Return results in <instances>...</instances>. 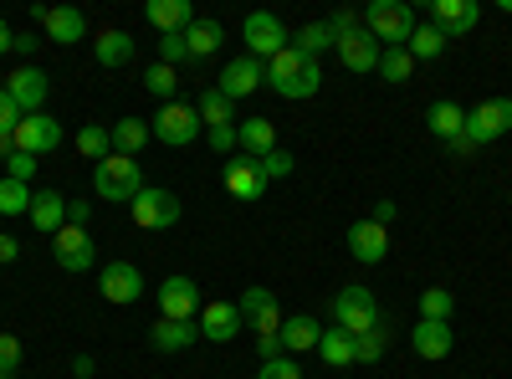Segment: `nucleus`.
Wrapping results in <instances>:
<instances>
[{
    "label": "nucleus",
    "instance_id": "nucleus-1",
    "mask_svg": "<svg viewBox=\"0 0 512 379\" xmlns=\"http://www.w3.org/2000/svg\"><path fill=\"white\" fill-rule=\"evenodd\" d=\"M267 88H272L277 98H287V103H303V98H313V93L323 88V67H318L313 57H303L297 47H282V52L267 62Z\"/></svg>",
    "mask_w": 512,
    "mask_h": 379
},
{
    "label": "nucleus",
    "instance_id": "nucleus-2",
    "mask_svg": "<svg viewBox=\"0 0 512 379\" xmlns=\"http://www.w3.org/2000/svg\"><path fill=\"white\" fill-rule=\"evenodd\" d=\"M139 190H144V170H139V159H128V154H108L98 170H93V195H98V200L134 205Z\"/></svg>",
    "mask_w": 512,
    "mask_h": 379
},
{
    "label": "nucleus",
    "instance_id": "nucleus-3",
    "mask_svg": "<svg viewBox=\"0 0 512 379\" xmlns=\"http://www.w3.org/2000/svg\"><path fill=\"white\" fill-rule=\"evenodd\" d=\"M333 328H344L349 339H359V333L379 328V303H374V292L349 282V287H338L333 292Z\"/></svg>",
    "mask_w": 512,
    "mask_h": 379
},
{
    "label": "nucleus",
    "instance_id": "nucleus-4",
    "mask_svg": "<svg viewBox=\"0 0 512 379\" xmlns=\"http://www.w3.org/2000/svg\"><path fill=\"white\" fill-rule=\"evenodd\" d=\"M364 31L379 41V47H405L410 31H415V11L405 0H374L364 11Z\"/></svg>",
    "mask_w": 512,
    "mask_h": 379
},
{
    "label": "nucleus",
    "instance_id": "nucleus-5",
    "mask_svg": "<svg viewBox=\"0 0 512 379\" xmlns=\"http://www.w3.org/2000/svg\"><path fill=\"white\" fill-rule=\"evenodd\" d=\"M154 139L159 144H169V149H185V144H195L200 134H205V123H200V113H195V103H164L159 113H154Z\"/></svg>",
    "mask_w": 512,
    "mask_h": 379
},
{
    "label": "nucleus",
    "instance_id": "nucleus-6",
    "mask_svg": "<svg viewBox=\"0 0 512 379\" xmlns=\"http://www.w3.org/2000/svg\"><path fill=\"white\" fill-rule=\"evenodd\" d=\"M241 41H246V57H256V62H272L282 47H292L287 26H282L272 11H251V16L241 21Z\"/></svg>",
    "mask_w": 512,
    "mask_h": 379
},
{
    "label": "nucleus",
    "instance_id": "nucleus-7",
    "mask_svg": "<svg viewBox=\"0 0 512 379\" xmlns=\"http://www.w3.org/2000/svg\"><path fill=\"white\" fill-rule=\"evenodd\" d=\"M180 221V195L175 190H159V185H144L134 195V226L139 231H169Z\"/></svg>",
    "mask_w": 512,
    "mask_h": 379
},
{
    "label": "nucleus",
    "instance_id": "nucleus-8",
    "mask_svg": "<svg viewBox=\"0 0 512 379\" xmlns=\"http://www.w3.org/2000/svg\"><path fill=\"white\" fill-rule=\"evenodd\" d=\"M502 134H512V98H487V103H477L472 113H466V139H472L477 149L497 144Z\"/></svg>",
    "mask_w": 512,
    "mask_h": 379
},
{
    "label": "nucleus",
    "instance_id": "nucleus-9",
    "mask_svg": "<svg viewBox=\"0 0 512 379\" xmlns=\"http://www.w3.org/2000/svg\"><path fill=\"white\" fill-rule=\"evenodd\" d=\"M36 26H41V41H57V47H72V41H88V16L77 6H36L31 11Z\"/></svg>",
    "mask_w": 512,
    "mask_h": 379
},
{
    "label": "nucleus",
    "instance_id": "nucleus-10",
    "mask_svg": "<svg viewBox=\"0 0 512 379\" xmlns=\"http://www.w3.org/2000/svg\"><path fill=\"white\" fill-rule=\"evenodd\" d=\"M236 308H241V323L256 328V339H267V333H282V303H277V292H272V287H246Z\"/></svg>",
    "mask_w": 512,
    "mask_h": 379
},
{
    "label": "nucleus",
    "instance_id": "nucleus-11",
    "mask_svg": "<svg viewBox=\"0 0 512 379\" xmlns=\"http://www.w3.org/2000/svg\"><path fill=\"white\" fill-rule=\"evenodd\" d=\"M62 139H67V134H62V123H57L52 113H31V118H21V129H16V149L31 154V159L57 154Z\"/></svg>",
    "mask_w": 512,
    "mask_h": 379
},
{
    "label": "nucleus",
    "instance_id": "nucleus-12",
    "mask_svg": "<svg viewBox=\"0 0 512 379\" xmlns=\"http://www.w3.org/2000/svg\"><path fill=\"white\" fill-rule=\"evenodd\" d=\"M200 287L190 277H164L159 282V318H175V323H195L200 313Z\"/></svg>",
    "mask_w": 512,
    "mask_h": 379
},
{
    "label": "nucleus",
    "instance_id": "nucleus-13",
    "mask_svg": "<svg viewBox=\"0 0 512 379\" xmlns=\"http://www.w3.org/2000/svg\"><path fill=\"white\" fill-rule=\"evenodd\" d=\"M52 257L62 272H88L93 267V231L88 226H62L52 236Z\"/></svg>",
    "mask_w": 512,
    "mask_h": 379
},
{
    "label": "nucleus",
    "instance_id": "nucleus-14",
    "mask_svg": "<svg viewBox=\"0 0 512 379\" xmlns=\"http://www.w3.org/2000/svg\"><path fill=\"white\" fill-rule=\"evenodd\" d=\"M98 287H103V298H108V303L128 308V303H139V298H144V272H139L134 262H108V267L98 272Z\"/></svg>",
    "mask_w": 512,
    "mask_h": 379
},
{
    "label": "nucleus",
    "instance_id": "nucleus-15",
    "mask_svg": "<svg viewBox=\"0 0 512 379\" xmlns=\"http://www.w3.org/2000/svg\"><path fill=\"white\" fill-rule=\"evenodd\" d=\"M477 21H482V6H477V0H431V26H436L446 41L466 36Z\"/></svg>",
    "mask_w": 512,
    "mask_h": 379
},
{
    "label": "nucleus",
    "instance_id": "nucleus-16",
    "mask_svg": "<svg viewBox=\"0 0 512 379\" xmlns=\"http://www.w3.org/2000/svg\"><path fill=\"white\" fill-rule=\"evenodd\" d=\"M216 88H221L231 103L251 98L256 88H267V62H256V57H236V62H226V72H221Z\"/></svg>",
    "mask_w": 512,
    "mask_h": 379
},
{
    "label": "nucleus",
    "instance_id": "nucleus-17",
    "mask_svg": "<svg viewBox=\"0 0 512 379\" xmlns=\"http://www.w3.org/2000/svg\"><path fill=\"white\" fill-rule=\"evenodd\" d=\"M6 93H11V103L31 118V113H41V103H47L52 77L41 72V67H16V72H11V82H6Z\"/></svg>",
    "mask_w": 512,
    "mask_h": 379
},
{
    "label": "nucleus",
    "instance_id": "nucleus-18",
    "mask_svg": "<svg viewBox=\"0 0 512 379\" xmlns=\"http://www.w3.org/2000/svg\"><path fill=\"white\" fill-rule=\"evenodd\" d=\"M267 175H262V159H251V154H236L231 164H226V190L236 195V200H262L267 195Z\"/></svg>",
    "mask_w": 512,
    "mask_h": 379
},
{
    "label": "nucleus",
    "instance_id": "nucleus-19",
    "mask_svg": "<svg viewBox=\"0 0 512 379\" xmlns=\"http://www.w3.org/2000/svg\"><path fill=\"white\" fill-rule=\"evenodd\" d=\"M195 323H200V339H210V344H231L236 333L246 328V323H241V308H236V303H205Z\"/></svg>",
    "mask_w": 512,
    "mask_h": 379
},
{
    "label": "nucleus",
    "instance_id": "nucleus-20",
    "mask_svg": "<svg viewBox=\"0 0 512 379\" xmlns=\"http://www.w3.org/2000/svg\"><path fill=\"white\" fill-rule=\"evenodd\" d=\"M349 251H354V262L379 267L384 257H390V231L374 226V221H354V226H349Z\"/></svg>",
    "mask_w": 512,
    "mask_h": 379
},
{
    "label": "nucleus",
    "instance_id": "nucleus-21",
    "mask_svg": "<svg viewBox=\"0 0 512 379\" xmlns=\"http://www.w3.org/2000/svg\"><path fill=\"white\" fill-rule=\"evenodd\" d=\"M333 52H338V62H344L349 72H374L384 47H379V41L359 26V31H349V36H338V47H333Z\"/></svg>",
    "mask_w": 512,
    "mask_h": 379
},
{
    "label": "nucleus",
    "instance_id": "nucleus-22",
    "mask_svg": "<svg viewBox=\"0 0 512 379\" xmlns=\"http://www.w3.org/2000/svg\"><path fill=\"white\" fill-rule=\"evenodd\" d=\"M236 149L251 159H267L277 149V123L272 118H241L236 123Z\"/></svg>",
    "mask_w": 512,
    "mask_h": 379
},
{
    "label": "nucleus",
    "instance_id": "nucleus-23",
    "mask_svg": "<svg viewBox=\"0 0 512 379\" xmlns=\"http://www.w3.org/2000/svg\"><path fill=\"white\" fill-rule=\"evenodd\" d=\"M149 344L159 354H185L190 344H200V323H175V318H159L149 328Z\"/></svg>",
    "mask_w": 512,
    "mask_h": 379
},
{
    "label": "nucleus",
    "instance_id": "nucleus-24",
    "mask_svg": "<svg viewBox=\"0 0 512 379\" xmlns=\"http://www.w3.org/2000/svg\"><path fill=\"white\" fill-rule=\"evenodd\" d=\"M410 344H415V354H420V359H446V354H451V344H456V333H451V323L420 318V323H415V333H410Z\"/></svg>",
    "mask_w": 512,
    "mask_h": 379
},
{
    "label": "nucleus",
    "instance_id": "nucleus-25",
    "mask_svg": "<svg viewBox=\"0 0 512 379\" xmlns=\"http://www.w3.org/2000/svg\"><path fill=\"white\" fill-rule=\"evenodd\" d=\"M144 16H149V26H159V36L195 26V6H190V0H149Z\"/></svg>",
    "mask_w": 512,
    "mask_h": 379
},
{
    "label": "nucleus",
    "instance_id": "nucleus-26",
    "mask_svg": "<svg viewBox=\"0 0 512 379\" xmlns=\"http://www.w3.org/2000/svg\"><path fill=\"white\" fill-rule=\"evenodd\" d=\"M31 226H36L41 236H57V231L67 226V195H57V190L31 195Z\"/></svg>",
    "mask_w": 512,
    "mask_h": 379
},
{
    "label": "nucleus",
    "instance_id": "nucleus-27",
    "mask_svg": "<svg viewBox=\"0 0 512 379\" xmlns=\"http://www.w3.org/2000/svg\"><path fill=\"white\" fill-rule=\"evenodd\" d=\"M318 339H323V323H318V318H308V313L282 318V349H287L292 359L308 354V349H318Z\"/></svg>",
    "mask_w": 512,
    "mask_h": 379
},
{
    "label": "nucleus",
    "instance_id": "nucleus-28",
    "mask_svg": "<svg viewBox=\"0 0 512 379\" xmlns=\"http://www.w3.org/2000/svg\"><path fill=\"white\" fill-rule=\"evenodd\" d=\"M425 123H431V134H436L441 144H451V139H461V134H466V113H461L451 98H441V103L425 108Z\"/></svg>",
    "mask_w": 512,
    "mask_h": 379
},
{
    "label": "nucleus",
    "instance_id": "nucleus-29",
    "mask_svg": "<svg viewBox=\"0 0 512 379\" xmlns=\"http://www.w3.org/2000/svg\"><path fill=\"white\" fill-rule=\"evenodd\" d=\"M195 113H200L205 129H236V103H231L221 88H205L200 103H195Z\"/></svg>",
    "mask_w": 512,
    "mask_h": 379
},
{
    "label": "nucleus",
    "instance_id": "nucleus-30",
    "mask_svg": "<svg viewBox=\"0 0 512 379\" xmlns=\"http://www.w3.org/2000/svg\"><path fill=\"white\" fill-rule=\"evenodd\" d=\"M108 134H113V154H128V159H139V149L154 139V129L144 118H118Z\"/></svg>",
    "mask_w": 512,
    "mask_h": 379
},
{
    "label": "nucleus",
    "instance_id": "nucleus-31",
    "mask_svg": "<svg viewBox=\"0 0 512 379\" xmlns=\"http://www.w3.org/2000/svg\"><path fill=\"white\" fill-rule=\"evenodd\" d=\"M221 41H226L221 21H200V16H195V26L185 31V47H190V62H200V57H216V52H221Z\"/></svg>",
    "mask_w": 512,
    "mask_h": 379
},
{
    "label": "nucleus",
    "instance_id": "nucleus-32",
    "mask_svg": "<svg viewBox=\"0 0 512 379\" xmlns=\"http://www.w3.org/2000/svg\"><path fill=\"white\" fill-rule=\"evenodd\" d=\"M93 57H98V67L134 62V36H128V31H103V36L93 41Z\"/></svg>",
    "mask_w": 512,
    "mask_h": 379
},
{
    "label": "nucleus",
    "instance_id": "nucleus-33",
    "mask_svg": "<svg viewBox=\"0 0 512 379\" xmlns=\"http://www.w3.org/2000/svg\"><path fill=\"white\" fill-rule=\"evenodd\" d=\"M318 359L328 369H349L354 364V339L344 328H323V339H318Z\"/></svg>",
    "mask_w": 512,
    "mask_h": 379
},
{
    "label": "nucleus",
    "instance_id": "nucleus-34",
    "mask_svg": "<svg viewBox=\"0 0 512 379\" xmlns=\"http://www.w3.org/2000/svg\"><path fill=\"white\" fill-rule=\"evenodd\" d=\"M405 52H410L415 62H436V57L446 52V36H441L431 21H425V26L415 21V31H410V41H405Z\"/></svg>",
    "mask_w": 512,
    "mask_h": 379
},
{
    "label": "nucleus",
    "instance_id": "nucleus-35",
    "mask_svg": "<svg viewBox=\"0 0 512 379\" xmlns=\"http://www.w3.org/2000/svg\"><path fill=\"white\" fill-rule=\"evenodd\" d=\"M338 47V36L328 31V21H313V26H303V31H297V52H303V57H323V52H333Z\"/></svg>",
    "mask_w": 512,
    "mask_h": 379
},
{
    "label": "nucleus",
    "instance_id": "nucleus-36",
    "mask_svg": "<svg viewBox=\"0 0 512 379\" xmlns=\"http://www.w3.org/2000/svg\"><path fill=\"white\" fill-rule=\"evenodd\" d=\"M374 72H379L384 82H410V72H415V57H410L405 47H384Z\"/></svg>",
    "mask_w": 512,
    "mask_h": 379
},
{
    "label": "nucleus",
    "instance_id": "nucleus-37",
    "mask_svg": "<svg viewBox=\"0 0 512 379\" xmlns=\"http://www.w3.org/2000/svg\"><path fill=\"white\" fill-rule=\"evenodd\" d=\"M77 154H88L93 164H103V159L113 154V134L103 129V123H88V129L77 134Z\"/></svg>",
    "mask_w": 512,
    "mask_h": 379
},
{
    "label": "nucleus",
    "instance_id": "nucleus-38",
    "mask_svg": "<svg viewBox=\"0 0 512 379\" xmlns=\"http://www.w3.org/2000/svg\"><path fill=\"white\" fill-rule=\"evenodd\" d=\"M384 349H390V333H384V323H379V328H369V333L354 339V364H379Z\"/></svg>",
    "mask_w": 512,
    "mask_h": 379
},
{
    "label": "nucleus",
    "instance_id": "nucleus-39",
    "mask_svg": "<svg viewBox=\"0 0 512 379\" xmlns=\"http://www.w3.org/2000/svg\"><path fill=\"white\" fill-rule=\"evenodd\" d=\"M0 216H31V190L21 180H0Z\"/></svg>",
    "mask_w": 512,
    "mask_h": 379
},
{
    "label": "nucleus",
    "instance_id": "nucleus-40",
    "mask_svg": "<svg viewBox=\"0 0 512 379\" xmlns=\"http://www.w3.org/2000/svg\"><path fill=\"white\" fill-rule=\"evenodd\" d=\"M451 308H456V298L446 287H425L420 292V318H436V323H451Z\"/></svg>",
    "mask_w": 512,
    "mask_h": 379
},
{
    "label": "nucleus",
    "instance_id": "nucleus-41",
    "mask_svg": "<svg viewBox=\"0 0 512 379\" xmlns=\"http://www.w3.org/2000/svg\"><path fill=\"white\" fill-rule=\"evenodd\" d=\"M144 88L159 98V103H175V67H164V62H154L149 72H144Z\"/></svg>",
    "mask_w": 512,
    "mask_h": 379
},
{
    "label": "nucleus",
    "instance_id": "nucleus-42",
    "mask_svg": "<svg viewBox=\"0 0 512 379\" xmlns=\"http://www.w3.org/2000/svg\"><path fill=\"white\" fill-rule=\"evenodd\" d=\"M159 62H164V67H180V62H190L185 31H169V36H159Z\"/></svg>",
    "mask_w": 512,
    "mask_h": 379
},
{
    "label": "nucleus",
    "instance_id": "nucleus-43",
    "mask_svg": "<svg viewBox=\"0 0 512 379\" xmlns=\"http://www.w3.org/2000/svg\"><path fill=\"white\" fill-rule=\"evenodd\" d=\"M292 170H297V159H292V154H287L282 144H277V149H272V154L262 159V175H267V180H287Z\"/></svg>",
    "mask_w": 512,
    "mask_h": 379
},
{
    "label": "nucleus",
    "instance_id": "nucleus-44",
    "mask_svg": "<svg viewBox=\"0 0 512 379\" xmlns=\"http://www.w3.org/2000/svg\"><path fill=\"white\" fill-rule=\"evenodd\" d=\"M256 379H303V369H297L292 354H282V359H272V364H256Z\"/></svg>",
    "mask_w": 512,
    "mask_h": 379
},
{
    "label": "nucleus",
    "instance_id": "nucleus-45",
    "mask_svg": "<svg viewBox=\"0 0 512 379\" xmlns=\"http://www.w3.org/2000/svg\"><path fill=\"white\" fill-rule=\"evenodd\" d=\"M0 369H6V374L21 369V339H16V333H0Z\"/></svg>",
    "mask_w": 512,
    "mask_h": 379
},
{
    "label": "nucleus",
    "instance_id": "nucleus-46",
    "mask_svg": "<svg viewBox=\"0 0 512 379\" xmlns=\"http://www.w3.org/2000/svg\"><path fill=\"white\" fill-rule=\"evenodd\" d=\"M21 118H26V113L11 103V93H6V88H0V134H16V129H21Z\"/></svg>",
    "mask_w": 512,
    "mask_h": 379
},
{
    "label": "nucleus",
    "instance_id": "nucleus-47",
    "mask_svg": "<svg viewBox=\"0 0 512 379\" xmlns=\"http://www.w3.org/2000/svg\"><path fill=\"white\" fill-rule=\"evenodd\" d=\"M6 175H11V180H21V185H26V180H31V175H36V159H31V154H21V149H16V154H11V159H6Z\"/></svg>",
    "mask_w": 512,
    "mask_h": 379
},
{
    "label": "nucleus",
    "instance_id": "nucleus-48",
    "mask_svg": "<svg viewBox=\"0 0 512 379\" xmlns=\"http://www.w3.org/2000/svg\"><path fill=\"white\" fill-rule=\"evenodd\" d=\"M359 26H364L359 11H333V16H328V31H333V36H349V31H359Z\"/></svg>",
    "mask_w": 512,
    "mask_h": 379
},
{
    "label": "nucleus",
    "instance_id": "nucleus-49",
    "mask_svg": "<svg viewBox=\"0 0 512 379\" xmlns=\"http://www.w3.org/2000/svg\"><path fill=\"white\" fill-rule=\"evenodd\" d=\"M256 354H262V364L282 359V354H287V349H282V333H267V339H256Z\"/></svg>",
    "mask_w": 512,
    "mask_h": 379
},
{
    "label": "nucleus",
    "instance_id": "nucleus-50",
    "mask_svg": "<svg viewBox=\"0 0 512 379\" xmlns=\"http://www.w3.org/2000/svg\"><path fill=\"white\" fill-rule=\"evenodd\" d=\"M93 221V200H67V226H88Z\"/></svg>",
    "mask_w": 512,
    "mask_h": 379
},
{
    "label": "nucleus",
    "instance_id": "nucleus-51",
    "mask_svg": "<svg viewBox=\"0 0 512 379\" xmlns=\"http://www.w3.org/2000/svg\"><path fill=\"white\" fill-rule=\"evenodd\" d=\"M205 139H210V149H216V154H231L236 149V129H205Z\"/></svg>",
    "mask_w": 512,
    "mask_h": 379
},
{
    "label": "nucleus",
    "instance_id": "nucleus-52",
    "mask_svg": "<svg viewBox=\"0 0 512 379\" xmlns=\"http://www.w3.org/2000/svg\"><path fill=\"white\" fill-rule=\"evenodd\" d=\"M21 257V241L11 236V231H0V267H6V262H16Z\"/></svg>",
    "mask_w": 512,
    "mask_h": 379
},
{
    "label": "nucleus",
    "instance_id": "nucleus-53",
    "mask_svg": "<svg viewBox=\"0 0 512 379\" xmlns=\"http://www.w3.org/2000/svg\"><path fill=\"white\" fill-rule=\"evenodd\" d=\"M36 47H41V36H36V31H16V47H11V52H21V57H31Z\"/></svg>",
    "mask_w": 512,
    "mask_h": 379
},
{
    "label": "nucleus",
    "instance_id": "nucleus-54",
    "mask_svg": "<svg viewBox=\"0 0 512 379\" xmlns=\"http://www.w3.org/2000/svg\"><path fill=\"white\" fill-rule=\"evenodd\" d=\"M395 210H400L395 200H379V205H374V216H369V221H374V226H390V221H395Z\"/></svg>",
    "mask_w": 512,
    "mask_h": 379
},
{
    "label": "nucleus",
    "instance_id": "nucleus-55",
    "mask_svg": "<svg viewBox=\"0 0 512 379\" xmlns=\"http://www.w3.org/2000/svg\"><path fill=\"white\" fill-rule=\"evenodd\" d=\"M93 369H98L93 354H77V359H72V379H93Z\"/></svg>",
    "mask_w": 512,
    "mask_h": 379
},
{
    "label": "nucleus",
    "instance_id": "nucleus-56",
    "mask_svg": "<svg viewBox=\"0 0 512 379\" xmlns=\"http://www.w3.org/2000/svg\"><path fill=\"white\" fill-rule=\"evenodd\" d=\"M446 149H451V154H456V159H466V154H477V144H472V139H466V134H461V139H451V144H446Z\"/></svg>",
    "mask_w": 512,
    "mask_h": 379
},
{
    "label": "nucleus",
    "instance_id": "nucleus-57",
    "mask_svg": "<svg viewBox=\"0 0 512 379\" xmlns=\"http://www.w3.org/2000/svg\"><path fill=\"white\" fill-rule=\"evenodd\" d=\"M11 47H16V31H11L6 21H0V52H11Z\"/></svg>",
    "mask_w": 512,
    "mask_h": 379
},
{
    "label": "nucleus",
    "instance_id": "nucleus-58",
    "mask_svg": "<svg viewBox=\"0 0 512 379\" xmlns=\"http://www.w3.org/2000/svg\"><path fill=\"white\" fill-rule=\"evenodd\" d=\"M16 154V134H0V159H11Z\"/></svg>",
    "mask_w": 512,
    "mask_h": 379
},
{
    "label": "nucleus",
    "instance_id": "nucleus-59",
    "mask_svg": "<svg viewBox=\"0 0 512 379\" xmlns=\"http://www.w3.org/2000/svg\"><path fill=\"white\" fill-rule=\"evenodd\" d=\"M0 379H16V374H6V369H0Z\"/></svg>",
    "mask_w": 512,
    "mask_h": 379
},
{
    "label": "nucleus",
    "instance_id": "nucleus-60",
    "mask_svg": "<svg viewBox=\"0 0 512 379\" xmlns=\"http://www.w3.org/2000/svg\"><path fill=\"white\" fill-rule=\"evenodd\" d=\"M67 379H72V374H67Z\"/></svg>",
    "mask_w": 512,
    "mask_h": 379
}]
</instances>
